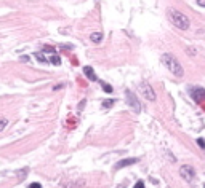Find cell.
<instances>
[{
	"mask_svg": "<svg viewBox=\"0 0 205 188\" xmlns=\"http://www.w3.org/2000/svg\"><path fill=\"white\" fill-rule=\"evenodd\" d=\"M103 89H104L106 92H112V86L108 85V83H103Z\"/></svg>",
	"mask_w": 205,
	"mask_h": 188,
	"instance_id": "cell-14",
	"label": "cell"
},
{
	"mask_svg": "<svg viewBox=\"0 0 205 188\" xmlns=\"http://www.w3.org/2000/svg\"><path fill=\"white\" fill-rule=\"evenodd\" d=\"M138 163V158H125V159H122L119 161L117 164H115V169H122V168H125V166H132V164Z\"/></svg>",
	"mask_w": 205,
	"mask_h": 188,
	"instance_id": "cell-7",
	"label": "cell"
},
{
	"mask_svg": "<svg viewBox=\"0 0 205 188\" xmlns=\"http://www.w3.org/2000/svg\"><path fill=\"white\" fill-rule=\"evenodd\" d=\"M29 188H42V185H40V183H31V185H29Z\"/></svg>",
	"mask_w": 205,
	"mask_h": 188,
	"instance_id": "cell-17",
	"label": "cell"
},
{
	"mask_svg": "<svg viewBox=\"0 0 205 188\" xmlns=\"http://www.w3.org/2000/svg\"><path fill=\"white\" fill-rule=\"evenodd\" d=\"M197 5L199 7H205V0H197Z\"/></svg>",
	"mask_w": 205,
	"mask_h": 188,
	"instance_id": "cell-19",
	"label": "cell"
},
{
	"mask_svg": "<svg viewBox=\"0 0 205 188\" xmlns=\"http://www.w3.org/2000/svg\"><path fill=\"white\" fill-rule=\"evenodd\" d=\"M35 58H37V61H40V62H43V64H47V62H50L48 59L43 56V53H35Z\"/></svg>",
	"mask_w": 205,
	"mask_h": 188,
	"instance_id": "cell-11",
	"label": "cell"
},
{
	"mask_svg": "<svg viewBox=\"0 0 205 188\" xmlns=\"http://www.w3.org/2000/svg\"><path fill=\"white\" fill-rule=\"evenodd\" d=\"M84 105H85V99L82 100V102H80V105H79V112H80V110H82V109H84Z\"/></svg>",
	"mask_w": 205,
	"mask_h": 188,
	"instance_id": "cell-20",
	"label": "cell"
},
{
	"mask_svg": "<svg viewBox=\"0 0 205 188\" xmlns=\"http://www.w3.org/2000/svg\"><path fill=\"white\" fill-rule=\"evenodd\" d=\"M191 96L195 102H204L205 100V89L204 88H191Z\"/></svg>",
	"mask_w": 205,
	"mask_h": 188,
	"instance_id": "cell-6",
	"label": "cell"
},
{
	"mask_svg": "<svg viewBox=\"0 0 205 188\" xmlns=\"http://www.w3.org/2000/svg\"><path fill=\"white\" fill-rule=\"evenodd\" d=\"M139 92H141V96L144 97V99L151 100V102H154V100H156V92H154L152 86H151L147 81L139 83Z\"/></svg>",
	"mask_w": 205,
	"mask_h": 188,
	"instance_id": "cell-3",
	"label": "cell"
},
{
	"mask_svg": "<svg viewBox=\"0 0 205 188\" xmlns=\"http://www.w3.org/2000/svg\"><path fill=\"white\" fill-rule=\"evenodd\" d=\"M43 53H51V54H55V50L50 48V46H45V48H43Z\"/></svg>",
	"mask_w": 205,
	"mask_h": 188,
	"instance_id": "cell-15",
	"label": "cell"
},
{
	"mask_svg": "<svg viewBox=\"0 0 205 188\" xmlns=\"http://www.w3.org/2000/svg\"><path fill=\"white\" fill-rule=\"evenodd\" d=\"M48 61H50V62H53L55 65H59V64H61V59H59V56H56V54H51V56H50Z\"/></svg>",
	"mask_w": 205,
	"mask_h": 188,
	"instance_id": "cell-10",
	"label": "cell"
},
{
	"mask_svg": "<svg viewBox=\"0 0 205 188\" xmlns=\"http://www.w3.org/2000/svg\"><path fill=\"white\" fill-rule=\"evenodd\" d=\"M117 188H123V187H122V185H119V187H117Z\"/></svg>",
	"mask_w": 205,
	"mask_h": 188,
	"instance_id": "cell-21",
	"label": "cell"
},
{
	"mask_svg": "<svg viewBox=\"0 0 205 188\" xmlns=\"http://www.w3.org/2000/svg\"><path fill=\"white\" fill-rule=\"evenodd\" d=\"M160 61H162V64L165 65V67H167L175 77H178V78H180V77H183V73H184L183 65L180 64V61H178V59L175 58L173 54H170V53H165V54L160 56Z\"/></svg>",
	"mask_w": 205,
	"mask_h": 188,
	"instance_id": "cell-1",
	"label": "cell"
},
{
	"mask_svg": "<svg viewBox=\"0 0 205 188\" xmlns=\"http://www.w3.org/2000/svg\"><path fill=\"white\" fill-rule=\"evenodd\" d=\"M197 144L200 145V147H204V148H205V140H204V139H199V140H197Z\"/></svg>",
	"mask_w": 205,
	"mask_h": 188,
	"instance_id": "cell-18",
	"label": "cell"
},
{
	"mask_svg": "<svg viewBox=\"0 0 205 188\" xmlns=\"http://www.w3.org/2000/svg\"><path fill=\"white\" fill-rule=\"evenodd\" d=\"M180 175L186 182H192V180H194V175H195V171L192 169V166L184 164V166H181V168H180Z\"/></svg>",
	"mask_w": 205,
	"mask_h": 188,
	"instance_id": "cell-5",
	"label": "cell"
},
{
	"mask_svg": "<svg viewBox=\"0 0 205 188\" xmlns=\"http://www.w3.org/2000/svg\"><path fill=\"white\" fill-rule=\"evenodd\" d=\"M84 73H85V77H87L90 81H96V75H95V70L91 67L85 65V67H84Z\"/></svg>",
	"mask_w": 205,
	"mask_h": 188,
	"instance_id": "cell-8",
	"label": "cell"
},
{
	"mask_svg": "<svg viewBox=\"0 0 205 188\" xmlns=\"http://www.w3.org/2000/svg\"><path fill=\"white\" fill-rule=\"evenodd\" d=\"M90 40L93 41V43H99V41L103 40V34H101V32H93V34L90 35Z\"/></svg>",
	"mask_w": 205,
	"mask_h": 188,
	"instance_id": "cell-9",
	"label": "cell"
},
{
	"mask_svg": "<svg viewBox=\"0 0 205 188\" xmlns=\"http://www.w3.org/2000/svg\"><path fill=\"white\" fill-rule=\"evenodd\" d=\"M168 18H170L171 24H173L175 27L181 29V31H188L189 26H191L189 18L184 13H181V11L175 10V8H170V10H168Z\"/></svg>",
	"mask_w": 205,
	"mask_h": 188,
	"instance_id": "cell-2",
	"label": "cell"
},
{
	"mask_svg": "<svg viewBox=\"0 0 205 188\" xmlns=\"http://www.w3.org/2000/svg\"><path fill=\"white\" fill-rule=\"evenodd\" d=\"M7 124H8V120H7V118H0V131H3Z\"/></svg>",
	"mask_w": 205,
	"mask_h": 188,
	"instance_id": "cell-13",
	"label": "cell"
},
{
	"mask_svg": "<svg viewBox=\"0 0 205 188\" xmlns=\"http://www.w3.org/2000/svg\"><path fill=\"white\" fill-rule=\"evenodd\" d=\"M125 96H127V102H128V105L132 107L136 113L141 112V104H139V100L136 99V96L130 91V89H127V91H125Z\"/></svg>",
	"mask_w": 205,
	"mask_h": 188,
	"instance_id": "cell-4",
	"label": "cell"
},
{
	"mask_svg": "<svg viewBox=\"0 0 205 188\" xmlns=\"http://www.w3.org/2000/svg\"><path fill=\"white\" fill-rule=\"evenodd\" d=\"M114 102H115V99L104 100V102H103V109H109V107H112V105H114Z\"/></svg>",
	"mask_w": 205,
	"mask_h": 188,
	"instance_id": "cell-12",
	"label": "cell"
},
{
	"mask_svg": "<svg viewBox=\"0 0 205 188\" xmlns=\"http://www.w3.org/2000/svg\"><path fill=\"white\" fill-rule=\"evenodd\" d=\"M135 188H144V182H141V180L136 182V183H135Z\"/></svg>",
	"mask_w": 205,
	"mask_h": 188,
	"instance_id": "cell-16",
	"label": "cell"
}]
</instances>
